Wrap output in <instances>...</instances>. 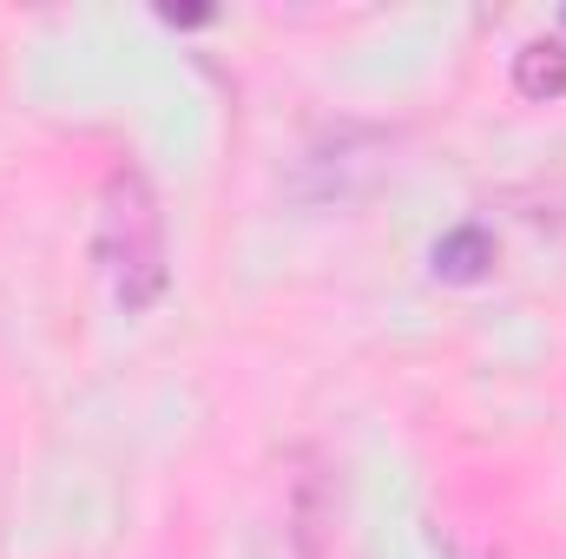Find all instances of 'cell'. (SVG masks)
<instances>
[{
	"mask_svg": "<svg viewBox=\"0 0 566 559\" xmlns=\"http://www.w3.org/2000/svg\"><path fill=\"white\" fill-rule=\"evenodd\" d=\"M99 264L119 296V309H151L165 296V224L145 171L119 165L99 198Z\"/></svg>",
	"mask_w": 566,
	"mask_h": 559,
	"instance_id": "obj_1",
	"label": "cell"
},
{
	"mask_svg": "<svg viewBox=\"0 0 566 559\" xmlns=\"http://www.w3.org/2000/svg\"><path fill=\"white\" fill-rule=\"evenodd\" d=\"M396 165V133L389 126H329L323 139H310L296 151L283 191L310 211H343V204H363Z\"/></svg>",
	"mask_w": 566,
	"mask_h": 559,
	"instance_id": "obj_2",
	"label": "cell"
},
{
	"mask_svg": "<svg viewBox=\"0 0 566 559\" xmlns=\"http://www.w3.org/2000/svg\"><path fill=\"white\" fill-rule=\"evenodd\" d=\"M488 264H494V238H488L481 224H454V231L434 244V271H441L448 283L488 277Z\"/></svg>",
	"mask_w": 566,
	"mask_h": 559,
	"instance_id": "obj_3",
	"label": "cell"
},
{
	"mask_svg": "<svg viewBox=\"0 0 566 559\" xmlns=\"http://www.w3.org/2000/svg\"><path fill=\"white\" fill-rule=\"evenodd\" d=\"M514 86L527 99H560L566 93V40H534L514 60Z\"/></svg>",
	"mask_w": 566,
	"mask_h": 559,
	"instance_id": "obj_4",
	"label": "cell"
}]
</instances>
